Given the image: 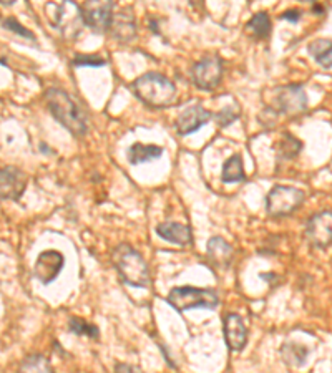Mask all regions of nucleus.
<instances>
[{"label":"nucleus","mask_w":332,"mask_h":373,"mask_svg":"<svg viewBox=\"0 0 332 373\" xmlns=\"http://www.w3.org/2000/svg\"><path fill=\"white\" fill-rule=\"evenodd\" d=\"M45 98L50 113L63 128H67L75 136H83L87 133L88 126L85 115L67 91L60 90V88H50L47 90Z\"/></svg>","instance_id":"1"},{"label":"nucleus","mask_w":332,"mask_h":373,"mask_svg":"<svg viewBox=\"0 0 332 373\" xmlns=\"http://www.w3.org/2000/svg\"><path fill=\"white\" fill-rule=\"evenodd\" d=\"M135 95L151 108L170 106L176 98V87L165 75L148 71L133 82Z\"/></svg>","instance_id":"2"},{"label":"nucleus","mask_w":332,"mask_h":373,"mask_svg":"<svg viewBox=\"0 0 332 373\" xmlns=\"http://www.w3.org/2000/svg\"><path fill=\"white\" fill-rule=\"evenodd\" d=\"M111 260L117 267L120 278L128 286L137 289H145L150 286V271H148L145 259L131 246L120 244L111 254Z\"/></svg>","instance_id":"3"},{"label":"nucleus","mask_w":332,"mask_h":373,"mask_svg":"<svg viewBox=\"0 0 332 373\" xmlns=\"http://www.w3.org/2000/svg\"><path fill=\"white\" fill-rule=\"evenodd\" d=\"M45 12L49 15L52 25L65 38L75 40L85 27L82 7H78L74 0H62L60 3H47Z\"/></svg>","instance_id":"4"},{"label":"nucleus","mask_w":332,"mask_h":373,"mask_svg":"<svg viewBox=\"0 0 332 373\" xmlns=\"http://www.w3.org/2000/svg\"><path fill=\"white\" fill-rule=\"evenodd\" d=\"M168 304L179 312L191 308H210L214 310L219 306V295L213 289H199L191 286L171 289L166 297Z\"/></svg>","instance_id":"5"},{"label":"nucleus","mask_w":332,"mask_h":373,"mask_svg":"<svg viewBox=\"0 0 332 373\" xmlns=\"http://www.w3.org/2000/svg\"><path fill=\"white\" fill-rule=\"evenodd\" d=\"M304 191L293 186H274L266 198V211L273 218L289 216L304 203Z\"/></svg>","instance_id":"6"},{"label":"nucleus","mask_w":332,"mask_h":373,"mask_svg":"<svg viewBox=\"0 0 332 373\" xmlns=\"http://www.w3.org/2000/svg\"><path fill=\"white\" fill-rule=\"evenodd\" d=\"M85 25L95 34H105L110 30L113 20V0H85L82 5Z\"/></svg>","instance_id":"7"},{"label":"nucleus","mask_w":332,"mask_h":373,"mask_svg":"<svg viewBox=\"0 0 332 373\" xmlns=\"http://www.w3.org/2000/svg\"><path fill=\"white\" fill-rule=\"evenodd\" d=\"M276 106L273 111L289 116L302 115L307 110V96L301 85H286L276 90Z\"/></svg>","instance_id":"8"},{"label":"nucleus","mask_w":332,"mask_h":373,"mask_svg":"<svg viewBox=\"0 0 332 373\" xmlns=\"http://www.w3.org/2000/svg\"><path fill=\"white\" fill-rule=\"evenodd\" d=\"M223 77V63L218 55H208L193 67V82L199 90H214Z\"/></svg>","instance_id":"9"},{"label":"nucleus","mask_w":332,"mask_h":373,"mask_svg":"<svg viewBox=\"0 0 332 373\" xmlns=\"http://www.w3.org/2000/svg\"><path fill=\"white\" fill-rule=\"evenodd\" d=\"M306 238L313 247L326 249L332 244V212L322 211L309 218L306 224Z\"/></svg>","instance_id":"10"},{"label":"nucleus","mask_w":332,"mask_h":373,"mask_svg":"<svg viewBox=\"0 0 332 373\" xmlns=\"http://www.w3.org/2000/svg\"><path fill=\"white\" fill-rule=\"evenodd\" d=\"M27 188V174L15 166L0 170V199L19 201Z\"/></svg>","instance_id":"11"},{"label":"nucleus","mask_w":332,"mask_h":373,"mask_svg":"<svg viewBox=\"0 0 332 373\" xmlns=\"http://www.w3.org/2000/svg\"><path fill=\"white\" fill-rule=\"evenodd\" d=\"M65 259L58 251H45L38 256L34 266V275L43 286L52 284L62 272Z\"/></svg>","instance_id":"12"},{"label":"nucleus","mask_w":332,"mask_h":373,"mask_svg":"<svg viewBox=\"0 0 332 373\" xmlns=\"http://www.w3.org/2000/svg\"><path fill=\"white\" fill-rule=\"evenodd\" d=\"M211 113L205 110L201 105L190 106L188 110L183 111L181 115L178 116V122H176V130H178V135L186 136L198 131L199 128L205 126V124L210 123Z\"/></svg>","instance_id":"13"},{"label":"nucleus","mask_w":332,"mask_h":373,"mask_svg":"<svg viewBox=\"0 0 332 373\" xmlns=\"http://www.w3.org/2000/svg\"><path fill=\"white\" fill-rule=\"evenodd\" d=\"M225 339L230 350L239 352L247 343V330L245 322L238 314H228L225 317Z\"/></svg>","instance_id":"14"},{"label":"nucleus","mask_w":332,"mask_h":373,"mask_svg":"<svg viewBox=\"0 0 332 373\" xmlns=\"http://www.w3.org/2000/svg\"><path fill=\"white\" fill-rule=\"evenodd\" d=\"M233 254H234L233 247H231L223 238H213L208 240L206 258L214 269H219V271L230 269L231 260H233Z\"/></svg>","instance_id":"15"},{"label":"nucleus","mask_w":332,"mask_h":373,"mask_svg":"<svg viewBox=\"0 0 332 373\" xmlns=\"http://www.w3.org/2000/svg\"><path fill=\"white\" fill-rule=\"evenodd\" d=\"M157 234L168 242L178 244V246H188L193 240V232L186 224L179 223H165L157 227Z\"/></svg>","instance_id":"16"},{"label":"nucleus","mask_w":332,"mask_h":373,"mask_svg":"<svg viewBox=\"0 0 332 373\" xmlns=\"http://www.w3.org/2000/svg\"><path fill=\"white\" fill-rule=\"evenodd\" d=\"M111 34L120 42H130L137 35V25H135V17L130 10L120 12L111 20Z\"/></svg>","instance_id":"17"},{"label":"nucleus","mask_w":332,"mask_h":373,"mask_svg":"<svg viewBox=\"0 0 332 373\" xmlns=\"http://www.w3.org/2000/svg\"><path fill=\"white\" fill-rule=\"evenodd\" d=\"M162 155L163 150L159 146H155V144L135 143L128 150V159H130L131 164L153 161V159H158Z\"/></svg>","instance_id":"18"},{"label":"nucleus","mask_w":332,"mask_h":373,"mask_svg":"<svg viewBox=\"0 0 332 373\" xmlns=\"http://www.w3.org/2000/svg\"><path fill=\"white\" fill-rule=\"evenodd\" d=\"M309 54L321 67L332 68V40H314L313 43H309Z\"/></svg>","instance_id":"19"},{"label":"nucleus","mask_w":332,"mask_h":373,"mask_svg":"<svg viewBox=\"0 0 332 373\" xmlns=\"http://www.w3.org/2000/svg\"><path fill=\"white\" fill-rule=\"evenodd\" d=\"M223 183H239L245 181V170H243V159L239 155L231 156L225 163L221 172Z\"/></svg>","instance_id":"20"},{"label":"nucleus","mask_w":332,"mask_h":373,"mask_svg":"<svg viewBox=\"0 0 332 373\" xmlns=\"http://www.w3.org/2000/svg\"><path fill=\"white\" fill-rule=\"evenodd\" d=\"M247 30L254 38H267L271 35V19L266 12H259L247 22Z\"/></svg>","instance_id":"21"},{"label":"nucleus","mask_w":332,"mask_h":373,"mask_svg":"<svg viewBox=\"0 0 332 373\" xmlns=\"http://www.w3.org/2000/svg\"><path fill=\"white\" fill-rule=\"evenodd\" d=\"M283 357L286 363L293 365V367H302V365L306 363L307 348L299 347V345L296 343H284Z\"/></svg>","instance_id":"22"},{"label":"nucleus","mask_w":332,"mask_h":373,"mask_svg":"<svg viewBox=\"0 0 332 373\" xmlns=\"http://www.w3.org/2000/svg\"><path fill=\"white\" fill-rule=\"evenodd\" d=\"M69 328H70V332H74V334L87 335V337H90V339H98V335H100V330L97 327L85 322V320L80 319V317H71V319L69 320Z\"/></svg>","instance_id":"23"},{"label":"nucleus","mask_w":332,"mask_h":373,"mask_svg":"<svg viewBox=\"0 0 332 373\" xmlns=\"http://www.w3.org/2000/svg\"><path fill=\"white\" fill-rule=\"evenodd\" d=\"M239 115H241V108L238 105H226L221 111H218V115H216V123H218V126L225 128L228 124L234 123L236 120L239 118Z\"/></svg>","instance_id":"24"},{"label":"nucleus","mask_w":332,"mask_h":373,"mask_svg":"<svg viewBox=\"0 0 332 373\" xmlns=\"http://www.w3.org/2000/svg\"><path fill=\"white\" fill-rule=\"evenodd\" d=\"M23 372H50L52 367L49 363V360L42 355H34L25 359V362L20 365Z\"/></svg>","instance_id":"25"},{"label":"nucleus","mask_w":332,"mask_h":373,"mask_svg":"<svg viewBox=\"0 0 332 373\" xmlns=\"http://www.w3.org/2000/svg\"><path fill=\"white\" fill-rule=\"evenodd\" d=\"M284 139H286V143L281 144V158H294V156L301 151L302 143L289 133H286V138Z\"/></svg>","instance_id":"26"},{"label":"nucleus","mask_w":332,"mask_h":373,"mask_svg":"<svg viewBox=\"0 0 332 373\" xmlns=\"http://www.w3.org/2000/svg\"><path fill=\"white\" fill-rule=\"evenodd\" d=\"M105 60L102 57H97V55H78V57L74 58L71 65L74 67H91V68H98L105 65Z\"/></svg>","instance_id":"27"},{"label":"nucleus","mask_w":332,"mask_h":373,"mask_svg":"<svg viewBox=\"0 0 332 373\" xmlns=\"http://www.w3.org/2000/svg\"><path fill=\"white\" fill-rule=\"evenodd\" d=\"M3 27H5L7 30H10V32H14V34L20 35V37H25V38L35 40V35L32 34L30 30H27L25 27H23L22 23H19L15 19H7V20H3Z\"/></svg>","instance_id":"28"},{"label":"nucleus","mask_w":332,"mask_h":373,"mask_svg":"<svg viewBox=\"0 0 332 373\" xmlns=\"http://www.w3.org/2000/svg\"><path fill=\"white\" fill-rule=\"evenodd\" d=\"M301 17H302V12L301 10H294V9L284 12V14L281 15V19L287 20V22H293V23L299 22V20H301Z\"/></svg>","instance_id":"29"},{"label":"nucleus","mask_w":332,"mask_h":373,"mask_svg":"<svg viewBox=\"0 0 332 373\" xmlns=\"http://www.w3.org/2000/svg\"><path fill=\"white\" fill-rule=\"evenodd\" d=\"M117 372H140L138 367H133V365H126V363H118L117 368H115Z\"/></svg>","instance_id":"30"},{"label":"nucleus","mask_w":332,"mask_h":373,"mask_svg":"<svg viewBox=\"0 0 332 373\" xmlns=\"http://www.w3.org/2000/svg\"><path fill=\"white\" fill-rule=\"evenodd\" d=\"M15 2H17V0H0V3H3V5H14Z\"/></svg>","instance_id":"31"},{"label":"nucleus","mask_w":332,"mask_h":373,"mask_svg":"<svg viewBox=\"0 0 332 373\" xmlns=\"http://www.w3.org/2000/svg\"><path fill=\"white\" fill-rule=\"evenodd\" d=\"M302 2H314V0H302Z\"/></svg>","instance_id":"32"}]
</instances>
